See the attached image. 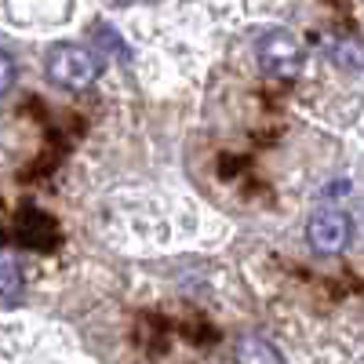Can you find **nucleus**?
I'll use <instances>...</instances> for the list:
<instances>
[{
	"label": "nucleus",
	"mask_w": 364,
	"mask_h": 364,
	"mask_svg": "<svg viewBox=\"0 0 364 364\" xmlns=\"http://www.w3.org/2000/svg\"><path fill=\"white\" fill-rule=\"evenodd\" d=\"M18 80V70H15V58L8 55V48H0V99L8 95Z\"/></svg>",
	"instance_id": "423d86ee"
},
{
	"label": "nucleus",
	"mask_w": 364,
	"mask_h": 364,
	"mask_svg": "<svg viewBox=\"0 0 364 364\" xmlns=\"http://www.w3.org/2000/svg\"><path fill=\"white\" fill-rule=\"evenodd\" d=\"M44 73L51 84H58L63 91H87L91 84L99 80L102 63L91 48L80 44H55L44 58Z\"/></svg>",
	"instance_id": "f257e3e1"
},
{
	"label": "nucleus",
	"mask_w": 364,
	"mask_h": 364,
	"mask_svg": "<svg viewBox=\"0 0 364 364\" xmlns=\"http://www.w3.org/2000/svg\"><path fill=\"white\" fill-rule=\"evenodd\" d=\"M255 58H259L266 77L295 80L302 73V63H306V51H302L299 37L288 33V29H266V33L255 41Z\"/></svg>",
	"instance_id": "f03ea898"
},
{
	"label": "nucleus",
	"mask_w": 364,
	"mask_h": 364,
	"mask_svg": "<svg viewBox=\"0 0 364 364\" xmlns=\"http://www.w3.org/2000/svg\"><path fill=\"white\" fill-rule=\"evenodd\" d=\"M22 299V266L15 262L11 252L0 248V310L15 306Z\"/></svg>",
	"instance_id": "39448f33"
},
{
	"label": "nucleus",
	"mask_w": 364,
	"mask_h": 364,
	"mask_svg": "<svg viewBox=\"0 0 364 364\" xmlns=\"http://www.w3.org/2000/svg\"><path fill=\"white\" fill-rule=\"evenodd\" d=\"M350 233H353V223H350L346 211H339V208H321V211H314L310 223H306V240H310V248L321 252V255L346 252Z\"/></svg>",
	"instance_id": "7ed1b4c3"
},
{
	"label": "nucleus",
	"mask_w": 364,
	"mask_h": 364,
	"mask_svg": "<svg viewBox=\"0 0 364 364\" xmlns=\"http://www.w3.org/2000/svg\"><path fill=\"white\" fill-rule=\"evenodd\" d=\"M233 364H284L281 350L262 336H245L233 343Z\"/></svg>",
	"instance_id": "20e7f679"
},
{
	"label": "nucleus",
	"mask_w": 364,
	"mask_h": 364,
	"mask_svg": "<svg viewBox=\"0 0 364 364\" xmlns=\"http://www.w3.org/2000/svg\"><path fill=\"white\" fill-rule=\"evenodd\" d=\"M117 4H135V0H117Z\"/></svg>",
	"instance_id": "0eeeda50"
}]
</instances>
